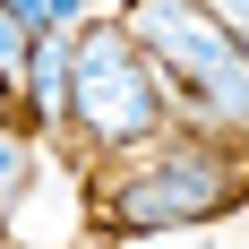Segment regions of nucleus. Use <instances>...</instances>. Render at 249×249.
<instances>
[{"label": "nucleus", "mask_w": 249, "mask_h": 249, "mask_svg": "<svg viewBox=\"0 0 249 249\" xmlns=\"http://www.w3.org/2000/svg\"><path fill=\"white\" fill-rule=\"evenodd\" d=\"M9 249H26V241H9Z\"/></svg>", "instance_id": "6"}, {"label": "nucleus", "mask_w": 249, "mask_h": 249, "mask_svg": "<svg viewBox=\"0 0 249 249\" xmlns=\"http://www.w3.org/2000/svg\"><path fill=\"white\" fill-rule=\"evenodd\" d=\"M121 26L155 52V69L172 77V95H189V112L249 129V35L215 0H129Z\"/></svg>", "instance_id": "1"}, {"label": "nucleus", "mask_w": 249, "mask_h": 249, "mask_svg": "<svg viewBox=\"0 0 249 249\" xmlns=\"http://www.w3.org/2000/svg\"><path fill=\"white\" fill-rule=\"evenodd\" d=\"M249 198L241 163H232L224 146H189L180 138L172 155H155L146 172H129L112 198H103V215H112V232H172V224H215L224 206Z\"/></svg>", "instance_id": "3"}, {"label": "nucleus", "mask_w": 249, "mask_h": 249, "mask_svg": "<svg viewBox=\"0 0 249 249\" xmlns=\"http://www.w3.org/2000/svg\"><path fill=\"white\" fill-rule=\"evenodd\" d=\"M9 26H18V35H43V26H52V0H9Z\"/></svg>", "instance_id": "4"}, {"label": "nucleus", "mask_w": 249, "mask_h": 249, "mask_svg": "<svg viewBox=\"0 0 249 249\" xmlns=\"http://www.w3.org/2000/svg\"><path fill=\"white\" fill-rule=\"evenodd\" d=\"M215 9H224V18H232V26L249 35V0H215Z\"/></svg>", "instance_id": "5"}, {"label": "nucleus", "mask_w": 249, "mask_h": 249, "mask_svg": "<svg viewBox=\"0 0 249 249\" xmlns=\"http://www.w3.org/2000/svg\"><path fill=\"white\" fill-rule=\"evenodd\" d=\"M69 121L86 129V146H146L163 129V69L129 26H86L69 69Z\"/></svg>", "instance_id": "2"}]
</instances>
